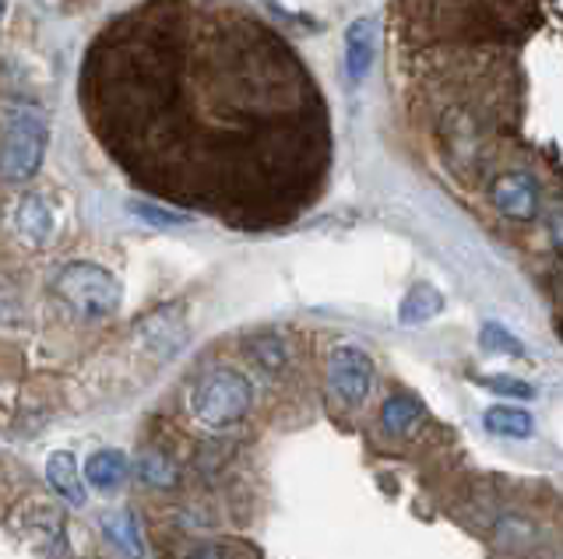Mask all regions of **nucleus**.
<instances>
[{
	"mask_svg": "<svg viewBox=\"0 0 563 559\" xmlns=\"http://www.w3.org/2000/svg\"><path fill=\"white\" fill-rule=\"evenodd\" d=\"M78 102L141 190L236 230L317 198L331 127L296 49L236 4H137L88 43Z\"/></svg>",
	"mask_w": 563,
	"mask_h": 559,
	"instance_id": "obj_1",
	"label": "nucleus"
},
{
	"mask_svg": "<svg viewBox=\"0 0 563 559\" xmlns=\"http://www.w3.org/2000/svg\"><path fill=\"white\" fill-rule=\"evenodd\" d=\"M46 116L40 107H18L8 120L4 142H0V177L11 183L32 180L46 155Z\"/></svg>",
	"mask_w": 563,
	"mask_h": 559,
	"instance_id": "obj_2",
	"label": "nucleus"
},
{
	"mask_svg": "<svg viewBox=\"0 0 563 559\" xmlns=\"http://www.w3.org/2000/svg\"><path fill=\"white\" fill-rule=\"evenodd\" d=\"M251 398H254L251 380L236 370H229V366H219V370H208L198 383H194L190 409L205 426L222 429V426L240 423L246 409H251Z\"/></svg>",
	"mask_w": 563,
	"mask_h": 559,
	"instance_id": "obj_3",
	"label": "nucleus"
},
{
	"mask_svg": "<svg viewBox=\"0 0 563 559\" xmlns=\"http://www.w3.org/2000/svg\"><path fill=\"white\" fill-rule=\"evenodd\" d=\"M53 292H57V300L75 310L78 317H110L123 295L113 271L88 265V260L67 265L57 275V282H53Z\"/></svg>",
	"mask_w": 563,
	"mask_h": 559,
	"instance_id": "obj_4",
	"label": "nucleus"
},
{
	"mask_svg": "<svg viewBox=\"0 0 563 559\" xmlns=\"http://www.w3.org/2000/svg\"><path fill=\"white\" fill-rule=\"evenodd\" d=\"M18 535L22 541L40 552L43 559H67L70 549H67V535H64V517L57 506H49L43 500H29L22 506V514H18Z\"/></svg>",
	"mask_w": 563,
	"mask_h": 559,
	"instance_id": "obj_5",
	"label": "nucleus"
},
{
	"mask_svg": "<svg viewBox=\"0 0 563 559\" xmlns=\"http://www.w3.org/2000/svg\"><path fill=\"white\" fill-rule=\"evenodd\" d=\"M328 383L334 398H342L345 405H360V401L369 394V383H374V362H369L366 353L352 345L334 348L328 359Z\"/></svg>",
	"mask_w": 563,
	"mask_h": 559,
	"instance_id": "obj_6",
	"label": "nucleus"
},
{
	"mask_svg": "<svg viewBox=\"0 0 563 559\" xmlns=\"http://www.w3.org/2000/svg\"><path fill=\"white\" fill-rule=\"evenodd\" d=\"M489 198L497 204V212L515 222H532L539 215V187L525 172H504L493 180Z\"/></svg>",
	"mask_w": 563,
	"mask_h": 559,
	"instance_id": "obj_7",
	"label": "nucleus"
},
{
	"mask_svg": "<svg viewBox=\"0 0 563 559\" xmlns=\"http://www.w3.org/2000/svg\"><path fill=\"white\" fill-rule=\"evenodd\" d=\"M374 49H377V29L369 19H356L345 32V75L352 81H363L369 75V64H374Z\"/></svg>",
	"mask_w": 563,
	"mask_h": 559,
	"instance_id": "obj_8",
	"label": "nucleus"
},
{
	"mask_svg": "<svg viewBox=\"0 0 563 559\" xmlns=\"http://www.w3.org/2000/svg\"><path fill=\"white\" fill-rule=\"evenodd\" d=\"M14 225H18V233H22L25 243L43 247V243L53 236V204L43 194H25L22 201H18Z\"/></svg>",
	"mask_w": 563,
	"mask_h": 559,
	"instance_id": "obj_9",
	"label": "nucleus"
},
{
	"mask_svg": "<svg viewBox=\"0 0 563 559\" xmlns=\"http://www.w3.org/2000/svg\"><path fill=\"white\" fill-rule=\"evenodd\" d=\"M128 458L120 450H96L92 458L85 461V482L99 489V493H113L123 482H128Z\"/></svg>",
	"mask_w": 563,
	"mask_h": 559,
	"instance_id": "obj_10",
	"label": "nucleus"
},
{
	"mask_svg": "<svg viewBox=\"0 0 563 559\" xmlns=\"http://www.w3.org/2000/svg\"><path fill=\"white\" fill-rule=\"evenodd\" d=\"M46 479L49 485L57 489V493L67 500V503H75V506H85L88 503V489L78 476V461H75V454H67V450H57V454H49V461H46Z\"/></svg>",
	"mask_w": 563,
	"mask_h": 559,
	"instance_id": "obj_11",
	"label": "nucleus"
},
{
	"mask_svg": "<svg viewBox=\"0 0 563 559\" xmlns=\"http://www.w3.org/2000/svg\"><path fill=\"white\" fill-rule=\"evenodd\" d=\"M102 532L120 552H128L131 559H145V541H141V535H137V521H134L131 511L102 514Z\"/></svg>",
	"mask_w": 563,
	"mask_h": 559,
	"instance_id": "obj_12",
	"label": "nucleus"
},
{
	"mask_svg": "<svg viewBox=\"0 0 563 559\" xmlns=\"http://www.w3.org/2000/svg\"><path fill=\"white\" fill-rule=\"evenodd\" d=\"M422 423V405L409 394H391L380 409V426L391 436H409Z\"/></svg>",
	"mask_w": 563,
	"mask_h": 559,
	"instance_id": "obj_13",
	"label": "nucleus"
},
{
	"mask_svg": "<svg viewBox=\"0 0 563 559\" xmlns=\"http://www.w3.org/2000/svg\"><path fill=\"white\" fill-rule=\"evenodd\" d=\"M483 423L489 433H497V436H510V440H521V436H532L536 429V418L521 412V409H510V405H493L486 415H483Z\"/></svg>",
	"mask_w": 563,
	"mask_h": 559,
	"instance_id": "obj_14",
	"label": "nucleus"
},
{
	"mask_svg": "<svg viewBox=\"0 0 563 559\" xmlns=\"http://www.w3.org/2000/svg\"><path fill=\"white\" fill-rule=\"evenodd\" d=\"M440 310H444V295H440L433 286H416V289L401 300L398 321H401V324H422V321L437 317Z\"/></svg>",
	"mask_w": 563,
	"mask_h": 559,
	"instance_id": "obj_15",
	"label": "nucleus"
},
{
	"mask_svg": "<svg viewBox=\"0 0 563 559\" xmlns=\"http://www.w3.org/2000/svg\"><path fill=\"white\" fill-rule=\"evenodd\" d=\"M137 476L148 485L169 489V485H176V465L169 458H163V450H145L137 458Z\"/></svg>",
	"mask_w": 563,
	"mask_h": 559,
	"instance_id": "obj_16",
	"label": "nucleus"
},
{
	"mask_svg": "<svg viewBox=\"0 0 563 559\" xmlns=\"http://www.w3.org/2000/svg\"><path fill=\"white\" fill-rule=\"evenodd\" d=\"M479 345L486 348V353H504V356H525V345L510 335L507 327H500V324H483V331H479Z\"/></svg>",
	"mask_w": 563,
	"mask_h": 559,
	"instance_id": "obj_17",
	"label": "nucleus"
},
{
	"mask_svg": "<svg viewBox=\"0 0 563 559\" xmlns=\"http://www.w3.org/2000/svg\"><path fill=\"white\" fill-rule=\"evenodd\" d=\"M131 212L141 215L145 222L152 225H166V230H173V225H187L190 219L184 212H173V208H158V204H148V201H131Z\"/></svg>",
	"mask_w": 563,
	"mask_h": 559,
	"instance_id": "obj_18",
	"label": "nucleus"
},
{
	"mask_svg": "<svg viewBox=\"0 0 563 559\" xmlns=\"http://www.w3.org/2000/svg\"><path fill=\"white\" fill-rule=\"evenodd\" d=\"M483 383L497 391V394H507V398H532L536 394L525 380H510V377H486Z\"/></svg>",
	"mask_w": 563,
	"mask_h": 559,
	"instance_id": "obj_19",
	"label": "nucleus"
},
{
	"mask_svg": "<svg viewBox=\"0 0 563 559\" xmlns=\"http://www.w3.org/2000/svg\"><path fill=\"white\" fill-rule=\"evenodd\" d=\"M264 345H268L264 353H257V348H254L257 359H261V366H268V370H278L282 359H286V356H282V345H278L275 338H264Z\"/></svg>",
	"mask_w": 563,
	"mask_h": 559,
	"instance_id": "obj_20",
	"label": "nucleus"
},
{
	"mask_svg": "<svg viewBox=\"0 0 563 559\" xmlns=\"http://www.w3.org/2000/svg\"><path fill=\"white\" fill-rule=\"evenodd\" d=\"M187 559H222V549L219 546H201V549H194Z\"/></svg>",
	"mask_w": 563,
	"mask_h": 559,
	"instance_id": "obj_21",
	"label": "nucleus"
}]
</instances>
